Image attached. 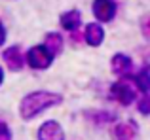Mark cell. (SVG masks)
Listing matches in <instances>:
<instances>
[{"label": "cell", "instance_id": "1", "mask_svg": "<svg viewBox=\"0 0 150 140\" xmlns=\"http://www.w3.org/2000/svg\"><path fill=\"white\" fill-rule=\"evenodd\" d=\"M63 102V95L55 91H48V89H38V91H30L19 102V116L25 121L38 118L50 108H55Z\"/></svg>", "mask_w": 150, "mask_h": 140}, {"label": "cell", "instance_id": "2", "mask_svg": "<svg viewBox=\"0 0 150 140\" xmlns=\"http://www.w3.org/2000/svg\"><path fill=\"white\" fill-rule=\"evenodd\" d=\"M53 61H55V57L44 48V44L33 46L25 53V64L30 66L33 70H48L53 64Z\"/></svg>", "mask_w": 150, "mask_h": 140}, {"label": "cell", "instance_id": "3", "mask_svg": "<svg viewBox=\"0 0 150 140\" xmlns=\"http://www.w3.org/2000/svg\"><path fill=\"white\" fill-rule=\"evenodd\" d=\"M91 11H93V17L97 19V23L105 25V23L114 21V17L118 13V4L116 0H93Z\"/></svg>", "mask_w": 150, "mask_h": 140}, {"label": "cell", "instance_id": "4", "mask_svg": "<svg viewBox=\"0 0 150 140\" xmlns=\"http://www.w3.org/2000/svg\"><path fill=\"white\" fill-rule=\"evenodd\" d=\"M110 97L116 102H120L122 106H131L137 99V93L133 89V85H129L125 80H118L110 85Z\"/></svg>", "mask_w": 150, "mask_h": 140}, {"label": "cell", "instance_id": "5", "mask_svg": "<svg viewBox=\"0 0 150 140\" xmlns=\"http://www.w3.org/2000/svg\"><path fill=\"white\" fill-rule=\"evenodd\" d=\"M110 70H112L114 76L122 78H131L133 74V59L127 53H114L112 59H110Z\"/></svg>", "mask_w": 150, "mask_h": 140}, {"label": "cell", "instance_id": "6", "mask_svg": "<svg viewBox=\"0 0 150 140\" xmlns=\"http://www.w3.org/2000/svg\"><path fill=\"white\" fill-rule=\"evenodd\" d=\"M2 61L8 70L11 72H21L25 68V53L21 51L19 46H10L2 51Z\"/></svg>", "mask_w": 150, "mask_h": 140}, {"label": "cell", "instance_id": "7", "mask_svg": "<svg viewBox=\"0 0 150 140\" xmlns=\"http://www.w3.org/2000/svg\"><path fill=\"white\" fill-rule=\"evenodd\" d=\"M38 140H65V129L61 127V123L55 119H48L38 127L36 133Z\"/></svg>", "mask_w": 150, "mask_h": 140}, {"label": "cell", "instance_id": "8", "mask_svg": "<svg viewBox=\"0 0 150 140\" xmlns=\"http://www.w3.org/2000/svg\"><path fill=\"white\" fill-rule=\"evenodd\" d=\"M82 38L84 42L89 46V48H99V46L105 42V29H103L101 23H88L84 27V32H82Z\"/></svg>", "mask_w": 150, "mask_h": 140}, {"label": "cell", "instance_id": "9", "mask_svg": "<svg viewBox=\"0 0 150 140\" xmlns=\"http://www.w3.org/2000/svg\"><path fill=\"white\" fill-rule=\"evenodd\" d=\"M112 140H135L137 136V123L135 121H124V123H114L110 129Z\"/></svg>", "mask_w": 150, "mask_h": 140}, {"label": "cell", "instance_id": "10", "mask_svg": "<svg viewBox=\"0 0 150 140\" xmlns=\"http://www.w3.org/2000/svg\"><path fill=\"white\" fill-rule=\"evenodd\" d=\"M84 116H86L88 121H91L93 125H97V127L110 125V123L114 125V123L118 121L116 114H114V112H108V110H86Z\"/></svg>", "mask_w": 150, "mask_h": 140}, {"label": "cell", "instance_id": "11", "mask_svg": "<svg viewBox=\"0 0 150 140\" xmlns=\"http://www.w3.org/2000/svg\"><path fill=\"white\" fill-rule=\"evenodd\" d=\"M59 25L61 29H65L67 32H74L82 27V13L80 10H67L59 17Z\"/></svg>", "mask_w": 150, "mask_h": 140}, {"label": "cell", "instance_id": "12", "mask_svg": "<svg viewBox=\"0 0 150 140\" xmlns=\"http://www.w3.org/2000/svg\"><path fill=\"white\" fill-rule=\"evenodd\" d=\"M44 48L48 49L53 57H57L59 53L63 51V48H65V40H63V36L57 30H53V32H48L44 36Z\"/></svg>", "mask_w": 150, "mask_h": 140}, {"label": "cell", "instance_id": "13", "mask_svg": "<svg viewBox=\"0 0 150 140\" xmlns=\"http://www.w3.org/2000/svg\"><path fill=\"white\" fill-rule=\"evenodd\" d=\"M131 80H133L135 89H139L141 93H150V66L144 64L139 72L131 74Z\"/></svg>", "mask_w": 150, "mask_h": 140}, {"label": "cell", "instance_id": "14", "mask_svg": "<svg viewBox=\"0 0 150 140\" xmlns=\"http://www.w3.org/2000/svg\"><path fill=\"white\" fill-rule=\"evenodd\" d=\"M137 110L143 116H150V93H143L141 99L137 100Z\"/></svg>", "mask_w": 150, "mask_h": 140}, {"label": "cell", "instance_id": "15", "mask_svg": "<svg viewBox=\"0 0 150 140\" xmlns=\"http://www.w3.org/2000/svg\"><path fill=\"white\" fill-rule=\"evenodd\" d=\"M141 34L144 40H150V15H144L141 19Z\"/></svg>", "mask_w": 150, "mask_h": 140}, {"label": "cell", "instance_id": "16", "mask_svg": "<svg viewBox=\"0 0 150 140\" xmlns=\"http://www.w3.org/2000/svg\"><path fill=\"white\" fill-rule=\"evenodd\" d=\"M0 140H13V136H11V129L8 127L6 121H2V119H0Z\"/></svg>", "mask_w": 150, "mask_h": 140}, {"label": "cell", "instance_id": "17", "mask_svg": "<svg viewBox=\"0 0 150 140\" xmlns=\"http://www.w3.org/2000/svg\"><path fill=\"white\" fill-rule=\"evenodd\" d=\"M6 40H8V30H6V27H4V23L0 21V48L6 44Z\"/></svg>", "mask_w": 150, "mask_h": 140}, {"label": "cell", "instance_id": "18", "mask_svg": "<svg viewBox=\"0 0 150 140\" xmlns=\"http://www.w3.org/2000/svg\"><path fill=\"white\" fill-rule=\"evenodd\" d=\"M2 83H4V68L0 66V85H2Z\"/></svg>", "mask_w": 150, "mask_h": 140}]
</instances>
